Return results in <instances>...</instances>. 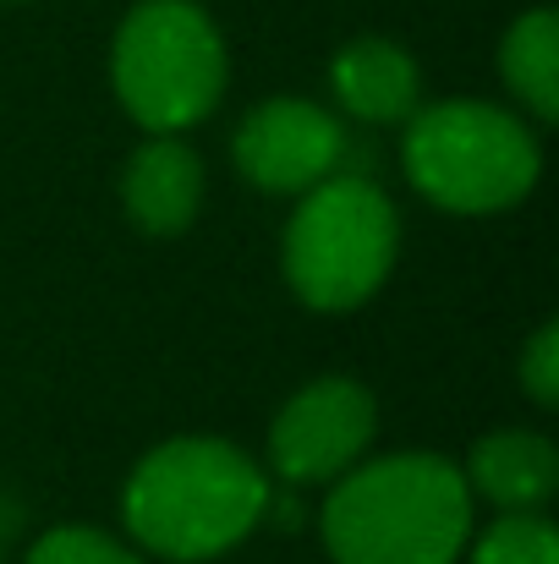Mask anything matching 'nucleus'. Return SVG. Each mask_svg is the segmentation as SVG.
<instances>
[{
	"mask_svg": "<svg viewBox=\"0 0 559 564\" xmlns=\"http://www.w3.org/2000/svg\"><path fill=\"white\" fill-rule=\"evenodd\" d=\"M472 538V488L444 455H384L341 471L324 505L335 564H455Z\"/></svg>",
	"mask_w": 559,
	"mask_h": 564,
	"instance_id": "f257e3e1",
	"label": "nucleus"
},
{
	"mask_svg": "<svg viewBox=\"0 0 559 564\" xmlns=\"http://www.w3.org/2000/svg\"><path fill=\"white\" fill-rule=\"evenodd\" d=\"M406 176L450 214H499L538 187V138L499 105L444 99L406 116Z\"/></svg>",
	"mask_w": 559,
	"mask_h": 564,
	"instance_id": "7ed1b4c3",
	"label": "nucleus"
},
{
	"mask_svg": "<svg viewBox=\"0 0 559 564\" xmlns=\"http://www.w3.org/2000/svg\"><path fill=\"white\" fill-rule=\"evenodd\" d=\"M499 72L510 83V94L538 116H559V17L555 11H527L510 22L505 44H499Z\"/></svg>",
	"mask_w": 559,
	"mask_h": 564,
	"instance_id": "9b49d317",
	"label": "nucleus"
},
{
	"mask_svg": "<svg viewBox=\"0 0 559 564\" xmlns=\"http://www.w3.org/2000/svg\"><path fill=\"white\" fill-rule=\"evenodd\" d=\"M110 83L138 127L160 138L186 132L219 105L225 39L192 0H138L116 28Z\"/></svg>",
	"mask_w": 559,
	"mask_h": 564,
	"instance_id": "39448f33",
	"label": "nucleus"
},
{
	"mask_svg": "<svg viewBox=\"0 0 559 564\" xmlns=\"http://www.w3.org/2000/svg\"><path fill=\"white\" fill-rule=\"evenodd\" d=\"M400 247L395 203L368 176L335 171L302 192V208L286 225V285L319 313H352L389 280Z\"/></svg>",
	"mask_w": 559,
	"mask_h": 564,
	"instance_id": "20e7f679",
	"label": "nucleus"
},
{
	"mask_svg": "<svg viewBox=\"0 0 559 564\" xmlns=\"http://www.w3.org/2000/svg\"><path fill=\"white\" fill-rule=\"evenodd\" d=\"M472 564H559V532L538 510H505L477 538Z\"/></svg>",
	"mask_w": 559,
	"mask_h": 564,
	"instance_id": "f8f14e48",
	"label": "nucleus"
},
{
	"mask_svg": "<svg viewBox=\"0 0 559 564\" xmlns=\"http://www.w3.org/2000/svg\"><path fill=\"white\" fill-rule=\"evenodd\" d=\"M373 416V394L357 378H319L280 405L269 427V460L286 482H330L363 460Z\"/></svg>",
	"mask_w": 559,
	"mask_h": 564,
	"instance_id": "423d86ee",
	"label": "nucleus"
},
{
	"mask_svg": "<svg viewBox=\"0 0 559 564\" xmlns=\"http://www.w3.org/2000/svg\"><path fill=\"white\" fill-rule=\"evenodd\" d=\"M330 88H335V99L352 121L389 127V121H406L417 110L422 77H417V61L395 39H373L368 33V39H352L330 61Z\"/></svg>",
	"mask_w": 559,
	"mask_h": 564,
	"instance_id": "6e6552de",
	"label": "nucleus"
},
{
	"mask_svg": "<svg viewBox=\"0 0 559 564\" xmlns=\"http://www.w3.org/2000/svg\"><path fill=\"white\" fill-rule=\"evenodd\" d=\"M346 160V132L324 105L269 99L236 132V165L264 192H308L330 182Z\"/></svg>",
	"mask_w": 559,
	"mask_h": 564,
	"instance_id": "0eeeda50",
	"label": "nucleus"
},
{
	"mask_svg": "<svg viewBox=\"0 0 559 564\" xmlns=\"http://www.w3.org/2000/svg\"><path fill=\"white\" fill-rule=\"evenodd\" d=\"M127 532L160 560H214L269 510V477L225 438H171L138 460L121 494Z\"/></svg>",
	"mask_w": 559,
	"mask_h": 564,
	"instance_id": "f03ea898",
	"label": "nucleus"
},
{
	"mask_svg": "<svg viewBox=\"0 0 559 564\" xmlns=\"http://www.w3.org/2000/svg\"><path fill=\"white\" fill-rule=\"evenodd\" d=\"M522 378H527V394H533L538 405H555L559 400V329L555 324H544V329L533 335V346H527V357H522Z\"/></svg>",
	"mask_w": 559,
	"mask_h": 564,
	"instance_id": "4468645a",
	"label": "nucleus"
},
{
	"mask_svg": "<svg viewBox=\"0 0 559 564\" xmlns=\"http://www.w3.org/2000/svg\"><path fill=\"white\" fill-rule=\"evenodd\" d=\"M483 499H494L499 510H544L549 494L559 488V455L544 433H488L472 449V482Z\"/></svg>",
	"mask_w": 559,
	"mask_h": 564,
	"instance_id": "9d476101",
	"label": "nucleus"
},
{
	"mask_svg": "<svg viewBox=\"0 0 559 564\" xmlns=\"http://www.w3.org/2000/svg\"><path fill=\"white\" fill-rule=\"evenodd\" d=\"M127 214L149 230V236H176L197 219V203H203V165L197 154L176 143V138H154L149 149L132 154L127 165Z\"/></svg>",
	"mask_w": 559,
	"mask_h": 564,
	"instance_id": "1a4fd4ad",
	"label": "nucleus"
},
{
	"mask_svg": "<svg viewBox=\"0 0 559 564\" xmlns=\"http://www.w3.org/2000/svg\"><path fill=\"white\" fill-rule=\"evenodd\" d=\"M28 564H143L132 549H121L116 538L94 532V527H55L33 543Z\"/></svg>",
	"mask_w": 559,
	"mask_h": 564,
	"instance_id": "ddd939ff",
	"label": "nucleus"
}]
</instances>
